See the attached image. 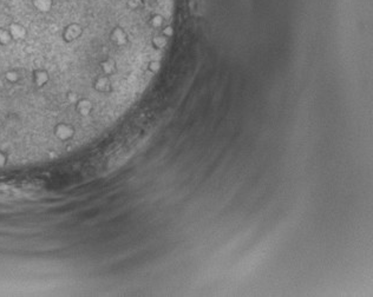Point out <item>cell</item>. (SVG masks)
<instances>
[{"mask_svg": "<svg viewBox=\"0 0 373 297\" xmlns=\"http://www.w3.org/2000/svg\"><path fill=\"white\" fill-rule=\"evenodd\" d=\"M4 79H5L6 83L11 84V85H15V84H18L19 82H20L21 76H20V73H19L18 70L9 69L7 71H5Z\"/></svg>", "mask_w": 373, "mask_h": 297, "instance_id": "cell-7", "label": "cell"}, {"mask_svg": "<svg viewBox=\"0 0 373 297\" xmlns=\"http://www.w3.org/2000/svg\"><path fill=\"white\" fill-rule=\"evenodd\" d=\"M32 7L41 14L50 13L54 6V0H31Z\"/></svg>", "mask_w": 373, "mask_h": 297, "instance_id": "cell-6", "label": "cell"}, {"mask_svg": "<svg viewBox=\"0 0 373 297\" xmlns=\"http://www.w3.org/2000/svg\"><path fill=\"white\" fill-rule=\"evenodd\" d=\"M13 41H24L28 37V30L24 24L19 21H12L7 26Z\"/></svg>", "mask_w": 373, "mask_h": 297, "instance_id": "cell-5", "label": "cell"}, {"mask_svg": "<svg viewBox=\"0 0 373 297\" xmlns=\"http://www.w3.org/2000/svg\"><path fill=\"white\" fill-rule=\"evenodd\" d=\"M14 43L7 27H0V46L6 47Z\"/></svg>", "mask_w": 373, "mask_h": 297, "instance_id": "cell-8", "label": "cell"}, {"mask_svg": "<svg viewBox=\"0 0 373 297\" xmlns=\"http://www.w3.org/2000/svg\"><path fill=\"white\" fill-rule=\"evenodd\" d=\"M8 159H9V156H8L7 151L1 150V148H0V169H4V167L7 165Z\"/></svg>", "mask_w": 373, "mask_h": 297, "instance_id": "cell-9", "label": "cell"}, {"mask_svg": "<svg viewBox=\"0 0 373 297\" xmlns=\"http://www.w3.org/2000/svg\"><path fill=\"white\" fill-rule=\"evenodd\" d=\"M75 111L79 117L88 118L92 115V112L95 111V103L90 98L82 97V98L75 104Z\"/></svg>", "mask_w": 373, "mask_h": 297, "instance_id": "cell-4", "label": "cell"}, {"mask_svg": "<svg viewBox=\"0 0 373 297\" xmlns=\"http://www.w3.org/2000/svg\"><path fill=\"white\" fill-rule=\"evenodd\" d=\"M76 128L71 123L59 122L53 127L52 134L57 141L60 143H67L71 142L76 137Z\"/></svg>", "mask_w": 373, "mask_h": 297, "instance_id": "cell-1", "label": "cell"}, {"mask_svg": "<svg viewBox=\"0 0 373 297\" xmlns=\"http://www.w3.org/2000/svg\"><path fill=\"white\" fill-rule=\"evenodd\" d=\"M83 34H84V27L79 22H69L62 30L60 38H62L64 43L70 45L80 39Z\"/></svg>", "mask_w": 373, "mask_h": 297, "instance_id": "cell-2", "label": "cell"}, {"mask_svg": "<svg viewBox=\"0 0 373 297\" xmlns=\"http://www.w3.org/2000/svg\"><path fill=\"white\" fill-rule=\"evenodd\" d=\"M31 79L32 84L37 89H43L50 83V72L44 67H37V69H33V71H32Z\"/></svg>", "mask_w": 373, "mask_h": 297, "instance_id": "cell-3", "label": "cell"}]
</instances>
